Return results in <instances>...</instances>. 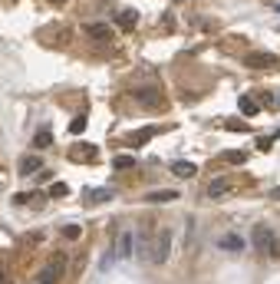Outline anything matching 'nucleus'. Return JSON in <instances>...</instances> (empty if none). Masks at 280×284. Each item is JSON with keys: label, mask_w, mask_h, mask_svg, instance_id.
Returning <instances> with one entry per match:
<instances>
[{"label": "nucleus", "mask_w": 280, "mask_h": 284, "mask_svg": "<svg viewBox=\"0 0 280 284\" xmlns=\"http://www.w3.org/2000/svg\"><path fill=\"white\" fill-rule=\"evenodd\" d=\"M40 40H43L46 46H53V50H63V46H69V40H73V27L53 23V27H46V30H40Z\"/></svg>", "instance_id": "obj_1"}, {"label": "nucleus", "mask_w": 280, "mask_h": 284, "mask_svg": "<svg viewBox=\"0 0 280 284\" xmlns=\"http://www.w3.org/2000/svg\"><path fill=\"white\" fill-rule=\"evenodd\" d=\"M63 274H66V254H53L46 268L40 271V284H60Z\"/></svg>", "instance_id": "obj_2"}, {"label": "nucleus", "mask_w": 280, "mask_h": 284, "mask_svg": "<svg viewBox=\"0 0 280 284\" xmlns=\"http://www.w3.org/2000/svg\"><path fill=\"white\" fill-rule=\"evenodd\" d=\"M168 258H172V228H162V231L155 235V241H152V261H155V265H165Z\"/></svg>", "instance_id": "obj_3"}, {"label": "nucleus", "mask_w": 280, "mask_h": 284, "mask_svg": "<svg viewBox=\"0 0 280 284\" xmlns=\"http://www.w3.org/2000/svg\"><path fill=\"white\" fill-rule=\"evenodd\" d=\"M244 66H247V70H277L280 57H274V53H247V57H244Z\"/></svg>", "instance_id": "obj_4"}, {"label": "nucleus", "mask_w": 280, "mask_h": 284, "mask_svg": "<svg viewBox=\"0 0 280 284\" xmlns=\"http://www.w3.org/2000/svg\"><path fill=\"white\" fill-rule=\"evenodd\" d=\"M270 238H274V235H270L267 228H254V235H250V245H254L261 254H267V251H270Z\"/></svg>", "instance_id": "obj_5"}, {"label": "nucleus", "mask_w": 280, "mask_h": 284, "mask_svg": "<svg viewBox=\"0 0 280 284\" xmlns=\"http://www.w3.org/2000/svg\"><path fill=\"white\" fill-rule=\"evenodd\" d=\"M172 175H178V178H194V175H198V165H194V162H185V159H175V162H172Z\"/></svg>", "instance_id": "obj_6"}, {"label": "nucleus", "mask_w": 280, "mask_h": 284, "mask_svg": "<svg viewBox=\"0 0 280 284\" xmlns=\"http://www.w3.org/2000/svg\"><path fill=\"white\" fill-rule=\"evenodd\" d=\"M228 192H231V178L218 175V178L208 182V198H221V195H228Z\"/></svg>", "instance_id": "obj_7"}, {"label": "nucleus", "mask_w": 280, "mask_h": 284, "mask_svg": "<svg viewBox=\"0 0 280 284\" xmlns=\"http://www.w3.org/2000/svg\"><path fill=\"white\" fill-rule=\"evenodd\" d=\"M218 248H221V251H244V238H241V235H234V231H231V235H221V238H218Z\"/></svg>", "instance_id": "obj_8"}, {"label": "nucleus", "mask_w": 280, "mask_h": 284, "mask_svg": "<svg viewBox=\"0 0 280 284\" xmlns=\"http://www.w3.org/2000/svg\"><path fill=\"white\" fill-rule=\"evenodd\" d=\"M162 129H165V126H149V129H138V133H129V139H125V142H129L132 149H135V145H142L145 139H152V136H155V133H162Z\"/></svg>", "instance_id": "obj_9"}, {"label": "nucleus", "mask_w": 280, "mask_h": 284, "mask_svg": "<svg viewBox=\"0 0 280 284\" xmlns=\"http://www.w3.org/2000/svg\"><path fill=\"white\" fill-rule=\"evenodd\" d=\"M175 198H178V192H175V189H158V192H149L145 202H149V205H162V202H175Z\"/></svg>", "instance_id": "obj_10"}, {"label": "nucleus", "mask_w": 280, "mask_h": 284, "mask_svg": "<svg viewBox=\"0 0 280 284\" xmlns=\"http://www.w3.org/2000/svg\"><path fill=\"white\" fill-rule=\"evenodd\" d=\"M116 258H132V231H122L116 241Z\"/></svg>", "instance_id": "obj_11"}, {"label": "nucleus", "mask_w": 280, "mask_h": 284, "mask_svg": "<svg viewBox=\"0 0 280 284\" xmlns=\"http://www.w3.org/2000/svg\"><path fill=\"white\" fill-rule=\"evenodd\" d=\"M82 30H86V33H89V37H93V40H109V37H112L109 23H102V20H99V23H86V27H82Z\"/></svg>", "instance_id": "obj_12"}, {"label": "nucleus", "mask_w": 280, "mask_h": 284, "mask_svg": "<svg viewBox=\"0 0 280 284\" xmlns=\"http://www.w3.org/2000/svg\"><path fill=\"white\" fill-rule=\"evenodd\" d=\"M116 20H119V27H122V30H135V23H138V10H132V7H129V10H122Z\"/></svg>", "instance_id": "obj_13"}, {"label": "nucleus", "mask_w": 280, "mask_h": 284, "mask_svg": "<svg viewBox=\"0 0 280 284\" xmlns=\"http://www.w3.org/2000/svg\"><path fill=\"white\" fill-rule=\"evenodd\" d=\"M40 165H43V159H40V156H26V159H20V175L40 172Z\"/></svg>", "instance_id": "obj_14"}, {"label": "nucleus", "mask_w": 280, "mask_h": 284, "mask_svg": "<svg viewBox=\"0 0 280 284\" xmlns=\"http://www.w3.org/2000/svg\"><path fill=\"white\" fill-rule=\"evenodd\" d=\"M138 261H152V235H142L138 238Z\"/></svg>", "instance_id": "obj_15"}, {"label": "nucleus", "mask_w": 280, "mask_h": 284, "mask_svg": "<svg viewBox=\"0 0 280 284\" xmlns=\"http://www.w3.org/2000/svg\"><path fill=\"white\" fill-rule=\"evenodd\" d=\"M132 99H138V102H152V99H162V96H158V89H132Z\"/></svg>", "instance_id": "obj_16"}, {"label": "nucleus", "mask_w": 280, "mask_h": 284, "mask_svg": "<svg viewBox=\"0 0 280 284\" xmlns=\"http://www.w3.org/2000/svg\"><path fill=\"white\" fill-rule=\"evenodd\" d=\"M33 145H37V149H46V145H53V133H50V129H40V133L33 136Z\"/></svg>", "instance_id": "obj_17"}, {"label": "nucleus", "mask_w": 280, "mask_h": 284, "mask_svg": "<svg viewBox=\"0 0 280 284\" xmlns=\"http://www.w3.org/2000/svg\"><path fill=\"white\" fill-rule=\"evenodd\" d=\"M224 162H231V165H244V162H247V152L231 149V152H224Z\"/></svg>", "instance_id": "obj_18"}, {"label": "nucleus", "mask_w": 280, "mask_h": 284, "mask_svg": "<svg viewBox=\"0 0 280 284\" xmlns=\"http://www.w3.org/2000/svg\"><path fill=\"white\" fill-rule=\"evenodd\" d=\"M86 133V113H79L73 122H69V136H82Z\"/></svg>", "instance_id": "obj_19"}, {"label": "nucleus", "mask_w": 280, "mask_h": 284, "mask_svg": "<svg viewBox=\"0 0 280 284\" xmlns=\"http://www.w3.org/2000/svg\"><path fill=\"white\" fill-rule=\"evenodd\" d=\"M257 109H261V106L254 102V96H241V113L244 116H257Z\"/></svg>", "instance_id": "obj_20"}, {"label": "nucleus", "mask_w": 280, "mask_h": 284, "mask_svg": "<svg viewBox=\"0 0 280 284\" xmlns=\"http://www.w3.org/2000/svg\"><path fill=\"white\" fill-rule=\"evenodd\" d=\"M188 254H194V215H188Z\"/></svg>", "instance_id": "obj_21"}, {"label": "nucleus", "mask_w": 280, "mask_h": 284, "mask_svg": "<svg viewBox=\"0 0 280 284\" xmlns=\"http://www.w3.org/2000/svg\"><path fill=\"white\" fill-rule=\"evenodd\" d=\"M79 235H82V228H79V225H66V228H63V238H66V241H76Z\"/></svg>", "instance_id": "obj_22"}, {"label": "nucleus", "mask_w": 280, "mask_h": 284, "mask_svg": "<svg viewBox=\"0 0 280 284\" xmlns=\"http://www.w3.org/2000/svg\"><path fill=\"white\" fill-rule=\"evenodd\" d=\"M66 192H69V189H66V182H53V185H50V195H53V198H63Z\"/></svg>", "instance_id": "obj_23"}, {"label": "nucleus", "mask_w": 280, "mask_h": 284, "mask_svg": "<svg viewBox=\"0 0 280 284\" xmlns=\"http://www.w3.org/2000/svg\"><path fill=\"white\" fill-rule=\"evenodd\" d=\"M132 165H135L132 156H116V169H132Z\"/></svg>", "instance_id": "obj_24"}, {"label": "nucleus", "mask_w": 280, "mask_h": 284, "mask_svg": "<svg viewBox=\"0 0 280 284\" xmlns=\"http://www.w3.org/2000/svg\"><path fill=\"white\" fill-rule=\"evenodd\" d=\"M267 258L280 261V238H270V251H267Z\"/></svg>", "instance_id": "obj_25"}, {"label": "nucleus", "mask_w": 280, "mask_h": 284, "mask_svg": "<svg viewBox=\"0 0 280 284\" xmlns=\"http://www.w3.org/2000/svg\"><path fill=\"white\" fill-rule=\"evenodd\" d=\"M89 198H93V202H109V198H112V192H109V189H99V192H93Z\"/></svg>", "instance_id": "obj_26"}, {"label": "nucleus", "mask_w": 280, "mask_h": 284, "mask_svg": "<svg viewBox=\"0 0 280 284\" xmlns=\"http://www.w3.org/2000/svg\"><path fill=\"white\" fill-rule=\"evenodd\" d=\"M30 198H33V195H26V192H17V195H13V205H26Z\"/></svg>", "instance_id": "obj_27"}, {"label": "nucleus", "mask_w": 280, "mask_h": 284, "mask_svg": "<svg viewBox=\"0 0 280 284\" xmlns=\"http://www.w3.org/2000/svg\"><path fill=\"white\" fill-rule=\"evenodd\" d=\"M228 129H234V133H244V129H247V126H244L241 119H231V122H228Z\"/></svg>", "instance_id": "obj_28"}, {"label": "nucleus", "mask_w": 280, "mask_h": 284, "mask_svg": "<svg viewBox=\"0 0 280 284\" xmlns=\"http://www.w3.org/2000/svg\"><path fill=\"white\" fill-rule=\"evenodd\" d=\"M270 142H274V136H270V139H257V149L267 152V149H270Z\"/></svg>", "instance_id": "obj_29"}, {"label": "nucleus", "mask_w": 280, "mask_h": 284, "mask_svg": "<svg viewBox=\"0 0 280 284\" xmlns=\"http://www.w3.org/2000/svg\"><path fill=\"white\" fill-rule=\"evenodd\" d=\"M50 4H53V7H63V4H66V0H50Z\"/></svg>", "instance_id": "obj_30"}, {"label": "nucleus", "mask_w": 280, "mask_h": 284, "mask_svg": "<svg viewBox=\"0 0 280 284\" xmlns=\"http://www.w3.org/2000/svg\"><path fill=\"white\" fill-rule=\"evenodd\" d=\"M0 284H4V271H0Z\"/></svg>", "instance_id": "obj_31"}, {"label": "nucleus", "mask_w": 280, "mask_h": 284, "mask_svg": "<svg viewBox=\"0 0 280 284\" xmlns=\"http://www.w3.org/2000/svg\"><path fill=\"white\" fill-rule=\"evenodd\" d=\"M4 284H13V281H7V278H4Z\"/></svg>", "instance_id": "obj_32"}, {"label": "nucleus", "mask_w": 280, "mask_h": 284, "mask_svg": "<svg viewBox=\"0 0 280 284\" xmlns=\"http://www.w3.org/2000/svg\"><path fill=\"white\" fill-rule=\"evenodd\" d=\"M277 10H280V7H277Z\"/></svg>", "instance_id": "obj_33"}]
</instances>
